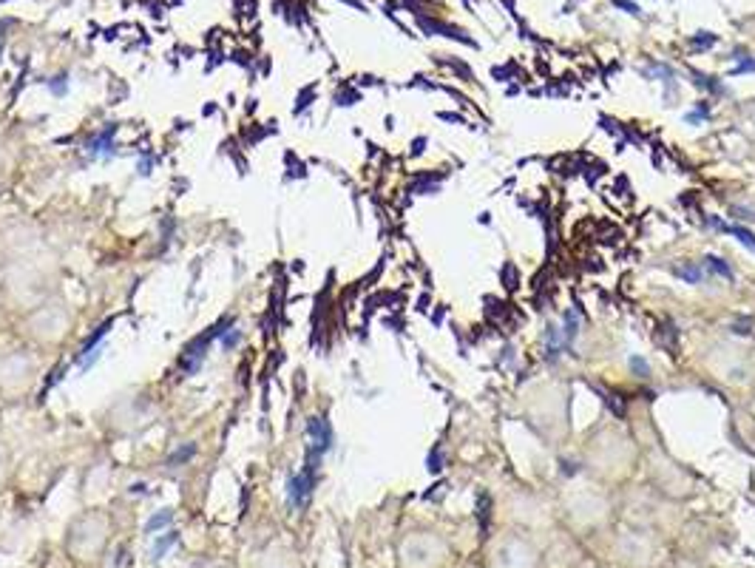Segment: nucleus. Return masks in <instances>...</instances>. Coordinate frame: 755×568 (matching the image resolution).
Listing matches in <instances>:
<instances>
[{
	"label": "nucleus",
	"instance_id": "423d86ee",
	"mask_svg": "<svg viewBox=\"0 0 755 568\" xmlns=\"http://www.w3.org/2000/svg\"><path fill=\"white\" fill-rule=\"evenodd\" d=\"M238 339H242V332L230 327V330L225 332V336H222V347H225V350H233V347L238 344Z\"/></svg>",
	"mask_w": 755,
	"mask_h": 568
},
{
	"label": "nucleus",
	"instance_id": "0eeeda50",
	"mask_svg": "<svg viewBox=\"0 0 755 568\" xmlns=\"http://www.w3.org/2000/svg\"><path fill=\"white\" fill-rule=\"evenodd\" d=\"M190 455H193V446H188V449H185V452H177V455H174V457H170V460H174V463H177V460H179V463H182V460H188V457H190Z\"/></svg>",
	"mask_w": 755,
	"mask_h": 568
},
{
	"label": "nucleus",
	"instance_id": "f257e3e1",
	"mask_svg": "<svg viewBox=\"0 0 755 568\" xmlns=\"http://www.w3.org/2000/svg\"><path fill=\"white\" fill-rule=\"evenodd\" d=\"M307 435H310L307 460H310V463H321V455L330 452V446H332V426L324 418H310V421H307Z\"/></svg>",
	"mask_w": 755,
	"mask_h": 568
},
{
	"label": "nucleus",
	"instance_id": "20e7f679",
	"mask_svg": "<svg viewBox=\"0 0 755 568\" xmlns=\"http://www.w3.org/2000/svg\"><path fill=\"white\" fill-rule=\"evenodd\" d=\"M727 233H733V236L744 245V248H749V250H755V233L752 230H747V227H741V225H730L727 227Z\"/></svg>",
	"mask_w": 755,
	"mask_h": 568
},
{
	"label": "nucleus",
	"instance_id": "f03ea898",
	"mask_svg": "<svg viewBox=\"0 0 755 568\" xmlns=\"http://www.w3.org/2000/svg\"><path fill=\"white\" fill-rule=\"evenodd\" d=\"M114 133H117V125H108V128H102L99 133H94V140L88 143V156L91 159H97V156L108 159L114 154V143H111Z\"/></svg>",
	"mask_w": 755,
	"mask_h": 568
},
{
	"label": "nucleus",
	"instance_id": "39448f33",
	"mask_svg": "<svg viewBox=\"0 0 755 568\" xmlns=\"http://www.w3.org/2000/svg\"><path fill=\"white\" fill-rule=\"evenodd\" d=\"M676 273H679L681 279L693 282V284H699V282H701V276H704V273H701V267H693V264H688V267H679Z\"/></svg>",
	"mask_w": 755,
	"mask_h": 568
},
{
	"label": "nucleus",
	"instance_id": "7ed1b4c3",
	"mask_svg": "<svg viewBox=\"0 0 755 568\" xmlns=\"http://www.w3.org/2000/svg\"><path fill=\"white\" fill-rule=\"evenodd\" d=\"M704 270H710L715 276H724V279H733V267L724 259H718V256H707L704 259Z\"/></svg>",
	"mask_w": 755,
	"mask_h": 568
}]
</instances>
